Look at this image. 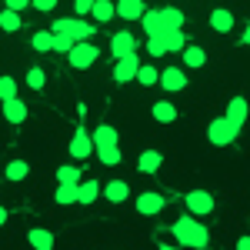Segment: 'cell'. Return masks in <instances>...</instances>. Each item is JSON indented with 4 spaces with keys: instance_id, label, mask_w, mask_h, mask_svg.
Listing matches in <instances>:
<instances>
[{
    "instance_id": "1",
    "label": "cell",
    "mask_w": 250,
    "mask_h": 250,
    "mask_svg": "<svg viewBox=\"0 0 250 250\" xmlns=\"http://www.w3.org/2000/svg\"><path fill=\"white\" fill-rule=\"evenodd\" d=\"M170 230H173V237H177V244H180V247L204 250L207 244H210V233H207V227H204L197 217H180Z\"/></svg>"
},
{
    "instance_id": "2",
    "label": "cell",
    "mask_w": 250,
    "mask_h": 250,
    "mask_svg": "<svg viewBox=\"0 0 250 250\" xmlns=\"http://www.w3.org/2000/svg\"><path fill=\"white\" fill-rule=\"evenodd\" d=\"M50 34H63V37L74 40V43H90V37L97 34V27L87 23V20H77V17H60V20H54Z\"/></svg>"
},
{
    "instance_id": "3",
    "label": "cell",
    "mask_w": 250,
    "mask_h": 250,
    "mask_svg": "<svg viewBox=\"0 0 250 250\" xmlns=\"http://www.w3.org/2000/svg\"><path fill=\"white\" fill-rule=\"evenodd\" d=\"M97 57H100V50H97L94 43H74V50L67 54V60H70L74 70H87V67H94Z\"/></svg>"
},
{
    "instance_id": "4",
    "label": "cell",
    "mask_w": 250,
    "mask_h": 250,
    "mask_svg": "<svg viewBox=\"0 0 250 250\" xmlns=\"http://www.w3.org/2000/svg\"><path fill=\"white\" fill-rule=\"evenodd\" d=\"M184 204H187L190 217H207V213L213 210V197H210L207 190H187Z\"/></svg>"
},
{
    "instance_id": "5",
    "label": "cell",
    "mask_w": 250,
    "mask_h": 250,
    "mask_svg": "<svg viewBox=\"0 0 250 250\" xmlns=\"http://www.w3.org/2000/svg\"><path fill=\"white\" fill-rule=\"evenodd\" d=\"M237 134H240V130H233L224 117L210 120V127H207V137H210V144H217V147H227V144H233V137H237Z\"/></svg>"
},
{
    "instance_id": "6",
    "label": "cell",
    "mask_w": 250,
    "mask_h": 250,
    "mask_svg": "<svg viewBox=\"0 0 250 250\" xmlns=\"http://www.w3.org/2000/svg\"><path fill=\"white\" fill-rule=\"evenodd\" d=\"M94 154V137L87 127H77L74 130V140H70V157L74 160H87V157Z\"/></svg>"
},
{
    "instance_id": "7",
    "label": "cell",
    "mask_w": 250,
    "mask_h": 250,
    "mask_svg": "<svg viewBox=\"0 0 250 250\" xmlns=\"http://www.w3.org/2000/svg\"><path fill=\"white\" fill-rule=\"evenodd\" d=\"M110 54H114L117 60L130 57V54H137V37L130 34V30H117L114 37H110Z\"/></svg>"
},
{
    "instance_id": "8",
    "label": "cell",
    "mask_w": 250,
    "mask_h": 250,
    "mask_svg": "<svg viewBox=\"0 0 250 250\" xmlns=\"http://www.w3.org/2000/svg\"><path fill=\"white\" fill-rule=\"evenodd\" d=\"M137 70H140V60H137V54H130V57L117 60L114 67V83H130V80H137Z\"/></svg>"
},
{
    "instance_id": "9",
    "label": "cell",
    "mask_w": 250,
    "mask_h": 250,
    "mask_svg": "<svg viewBox=\"0 0 250 250\" xmlns=\"http://www.w3.org/2000/svg\"><path fill=\"white\" fill-rule=\"evenodd\" d=\"M164 204H167V197H164V193H154V190H147V193L137 197V210L144 213V217L160 213V210H164Z\"/></svg>"
},
{
    "instance_id": "10",
    "label": "cell",
    "mask_w": 250,
    "mask_h": 250,
    "mask_svg": "<svg viewBox=\"0 0 250 250\" xmlns=\"http://www.w3.org/2000/svg\"><path fill=\"white\" fill-rule=\"evenodd\" d=\"M224 120L230 124L233 130H240V127H244V120H247V100H244V97H233L230 104H227V114H224Z\"/></svg>"
},
{
    "instance_id": "11",
    "label": "cell",
    "mask_w": 250,
    "mask_h": 250,
    "mask_svg": "<svg viewBox=\"0 0 250 250\" xmlns=\"http://www.w3.org/2000/svg\"><path fill=\"white\" fill-rule=\"evenodd\" d=\"M160 87L170 90V94H177V90L187 87V74H184L180 67H167V70H160Z\"/></svg>"
},
{
    "instance_id": "12",
    "label": "cell",
    "mask_w": 250,
    "mask_h": 250,
    "mask_svg": "<svg viewBox=\"0 0 250 250\" xmlns=\"http://www.w3.org/2000/svg\"><path fill=\"white\" fill-rule=\"evenodd\" d=\"M144 14H147L144 0H120L117 3V17H124V20H144Z\"/></svg>"
},
{
    "instance_id": "13",
    "label": "cell",
    "mask_w": 250,
    "mask_h": 250,
    "mask_svg": "<svg viewBox=\"0 0 250 250\" xmlns=\"http://www.w3.org/2000/svg\"><path fill=\"white\" fill-rule=\"evenodd\" d=\"M90 137H94V150H100V147H117V140H120L110 124H100V127H97Z\"/></svg>"
},
{
    "instance_id": "14",
    "label": "cell",
    "mask_w": 250,
    "mask_h": 250,
    "mask_svg": "<svg viewBox=\"0 0 250 250\" xmlns=\"http://www.w3.org/2000/svg\"><path fill=\"white\" fill-rule=\"evenodd\" d=\"M27 244H30L34 250H54V233L34 227V230H27Z\"/></svg>"
},
{
    "instance_id": "15",
    "label": "cell",
    "mask_w": 250,
    "mask_h": 250,
    "mask_svg": "<svg viewBox=\"0 0 250 250\" xmlns=\"http://www.w3.org/2000/svg\"><path fill=\"white\" fill-rule=\"evenodd\" d=\"M0 110H3V117H7L10 124H23V120H27V107H23V100H3Z\"/></svg>"
},
{
    "instance_id": "16",
    "label": "cell",
    "mask_w": 250,
    "mask_h": 250,
    "mask_svg": "<svg viewBox=\"0 0 250 250\" xmlns=\"http://www.w3.org/2000/svg\"><path fill=\"white\" fill-rule=\"evenodd\" d=\"M210 27L217 30V34H230L233 30V14L224 10V7H217V10L210 14Z\"/></svg>"
},
{
    "instance_id": "17",
    "label": "cell",
    "mask_w": 250,
    "mask_h": 250,
    "mask_svg": "<svg viewBox=\"0 0 250 250\" xmlns=\"http://www.w3.org/2000/svg\"><path fill=\"white\" fill-rule=\"evenodd\" d=\"M150 114H154L157 124H173L177 120V107H173L170 100H157L154 107H150Z\"/></svg>"
},
{
    "instance_id": "18",
    "label": "cell",
    "mask_w": 250,
    "mask_h": 250,
    "mask_svg": "<svg viewBox=\"0 0 250 250\" xmlns=\"http://www.w3.org/2000/svg\"><path fill=\"white\" fill-rule=\"evenodd\" d=\"M160 164H164V154H160V150H144L140 160H137L140 173H157V170H160Z\"/></svg>"
},
{
    "instance_id": "19",
    "label": "cell",
    "mask_w": 250,
    "mask_h": 250,
    "mask_svg": "<svg viewBox=\"0 0 250 250\" xmlns=\"http://www.w3.org/2000/svg\"><path fill=\"white\" fill-rule=\"evenodd\" d=\"M160 20H164V34H170V30H180V27H184V14H180L177 7H160Z\"/></svg>"
},
{
    "instance_id": "20",
    "label": "cell",
    "mask_w": 250,
    "mask_h": 250,
    "mask_svg": "<svg viewBox=\"0 0 250 250\" xmlns=\"http://www.w3.org/2000/svg\"><path fill=\"white\" fill-rule=\"evenodd\" d=\"M127 193H130L127 180H110V184L104 187V197H107L110 204H124V200H127Z\"/></svg>"
},
{
    "instance_id": "21",
    "label": "cell",
    "mask_w": 250,
    "mask_h": 250,
    "mask_svg": "<svg viewBox=\"0 0 250 250\" xmlns=\"http://www.w3.org/2000/svg\"><path fill=\"white\" fill-rule=\"evenodd\" d=\"M57 184H63V187H80L83 180H80V167L77 164H63L57 170Z\"/></svg>"
},
{
    "instance_id": "22",
    "label": "cell",
    "mask_w": 250,
    "mask_h": 250,
    "mask_svg": "<svg viewBox=\"0 0 250 250\" xmlns=\"http://www.w3.org/2000/svg\"><path fill=\"white\" fill-rule=\"evenodd\" d=\"M90 17H94L97 23H107L110 17H117V3H110V0H94V10H90Z\"/></svg>"
},
{
    "instance_id": "23",
    "label": "cell",
    "mask_w": 250,
    "mask_h": 250,
    "mask_svg": "<svg viewBox=\"0 0 250 250\" xmlns=\"http://www.w3.org/2000/svg\"><path fill=\"white\" fill-rule=\"evenodd\" d=\"M97 197H100V184H97V180H83L77 187V204H83V207L94 204Z\"/></svg>"
},
{
    "instance_id": "24",
    "label": "cell",
    "mask_w": 250,
    "mask_h": 250,
    "mask_svg": "<svg viewBox=\"0 0 250 250\" xmlns=\"http://www.w3.org/2000/svg\"><path fill=\"white\" fill-rule=\"evenodd\" d=\"M144 30H147V37H164V20H160V10H147V14H144Z\"/></svg>"
},
{
    "instance_id": "25",
    "label": "cell",
    "mask_w": 250,
    "mask_h": 250,
    "mask_svg": "<svg viewBox=\"0 0 250 250\" xmlns=\"http://www.w3.org/2000/svg\"><path fill=\"white\" fill-rule=\"evenodd\" d=\"M137 83H144V87L160 83V70H157L154 63H140V70H137Z\"/></svg>"
},
{
    "instance_id": "26",
    "label": "cell",
    "mask_w": 250,
    "mask_h": 250,
    "mask_svg": "<svg viewBox=\"0 0 250 250\" xmlns=\"http://www.w3.org/2000/svg\"><path fill=\"white\" fill-rule=\"evenodd\" d=\"M180 57H184V63H187V67H204V63H207V54H204L200 47H193V43H187V47H184V54H180Z\"/></svg>"
},
{
    "instance_id": "27",
    "label": "cell",
    "mask_w": 250,
    "mask_h": 250,
    "mask_svg": "<svg viewBox=\"0 0 250 250\" xmlns=\"http://www.w3.org/2000/svg\"><path fill=\"white\" fill-rule=\"evenodd\" d=\"M164 47H167V54H177V50H184V47H187V37H184V30H170V34H164Z\"/></svg>"
},
{
    "instance_id": "28",
    "label": "cell",
    "mask_w": 250,
    "mask_h": 250,
    "mask_svg": "<svg viewBox=\"0 0 250 250\" xmlns=\"http://www.w3.org/2000/svg\"><path fill=\"white\" fill-rule=\"evenodd\" d=\"M27 173H30V164H27V160H10L7 170H3V177H7V180H23Z\"/></svg>"
},
{
    "instance_id": "29",
    "label": "cell",
    "mask_w": 250,
    "mask_h": 250,
    "mask_svg": "<svg viewBox=\"0 0 250 250\" xmlns=\"http://www.w3.org/2000/svg\"><path fill=\"white\" fill-rule=\"evenodd\" d=\"M30 43H34V50L47 54V50H54V34H50V30H37V34L30 37Z\"/></svg>"
},
{
    "instance_id": "30",
    "label": "cell",
    "mask_w": 250,
    "mask_h": 250,
    "mask_svg": "<svg viewBox=\"0 0 250 250\" xmlns=\"http://www.w3.org/2000/svg\"><path fill=\"white\" fill-rule=\"evenodd\" d=\"M0 30H7V34H14V30H20V14H14V10H0Z\"/></svg>"
},
{
    "instance_id": "31",
    "label": "cell",
    "mask_w": 250,
    "mask_h": 250,
    "mask_svg": "<svg viewBox=\"0 0 250 250\" xmlns=\"http://www.w3.org/2000/svg\"><path fill=\"white\" fill-rule=\"evenodd\" d=\"M54 200H57L60 207H67V204H77V187H63V184H57V190H54Z\"/></svg>"
},
{
    "instance_id": "32",
    "label": "cell",
    "mask_w": 250,
    "mask_h": 250,
    "mask_svg": "<svg viewBox=\"0 0 250 250\" xmlns=\"http://www.w3.org/2000/svg\"><path fill=\"white\" fill-rule=\"evenodd\" d=\"M3 100H17V80L14 77H0V104Z\"/></svg>"
},
{
    "instance_id": "33",
    "label": "cell",
    "mask_w": 250,
    "mask_h": 250,
    "mask_svg": "<svg viewBox=\"0 0 250 250\" xmlns=\"http://www.w3.org/2000/svg\"><path fill=\"white\" fill-rule=\"evenodd\" d=\"M94 154L100 157V164H107V167L120 164V147H100V150H94Z\"/></svg>"
},
{
    "instance_id": "34",
    "label": "cell",
    "mask_w": 250,
    "mask_h": 250,
    "mask_svg": "<svg viewBox=\"0 0 250 250\" xmlns=\"http://www.w3.org/2000/svg\"><path fill=\"white\" fill-rule=\"evenodd\" d=\"M43 83H47V74H43L40 67H30V70H27V87H34V90H43Z\"/></svg>"
},
{
    "instance_id": "35",
    "label": "cell",
    "mask_w": 250,
    "mask_h": 250,
    "mask_svg": "<svg viewBox=\"0 0 250 250\" xmlns=\"http://www.w3.org/2000/svg\"><path fill=\"white\" fill-rule=\"evenodd\" d=\"M147 54H150V57H164V54H167L164 37H150V40H147Z\"/></svg>"
},
{
    "instance_id": "36",
    "label": "cell",
    "mask_w": 250,
    "mask_h": 250,
    "mask_svg": "<svg viewBox=\"0 0 250 250\" xmlns=\"http://www.w3.org/2000/svg\"><path fill=\"white\" fill-rule=\"evenodd\" d=\"M54 50H57V54H70V50H74V40L63 37V34H54Z\"/></svg>"
},
{
    "instance_id": "37",
    "label": "cell",
    "mask_w": 250,
    "mask_h": 250,
    "mask_svg": "<svg viewBox=\"0 0 250 250\" xmlns=\"http://www.w3.org/2000/svg\"><path fill=\"white\" fill-rule=\"evenodd\" d=\"M90 10H94V0H77V3H74V14H77V20H83Z\"/></svg>"
},
{
    "instance_id": "38",
    "label": "cell",
    "mask_w": 250,
    "mask_h": 250,
    "mask_svg": "<svg viewBox=\"0 0 250 250\" xmlns=\"http://www.w3.org/2000/svg\"><path fill=\"white\" fill-rule=\"evenodd\" d=\"M30 3H34V7H37L40 14H50V10H54V7H57V0H30Z\"/></svg>"
},
{
    "instance_id": "39",
    "label": "cell",
    "mask_w": 250,
    "mask_h": 250,
    "mask_svg": "<svg viewBox=\"0 0 250 250\" xmlns=\"http://www.w3.org/2000/svg\"><path fill=\"white\" fill-rule=\"evenodd\" d=\"M30 0H7V10H14V14H23V7H27Z\"/></svg>"
},
{
    "instance_id": "40",
    "label": "cell",
    "mask_w": 250,
    "mask_h": 250,
    "mask_svg": "<svg viewBox=\"0 0 250 250\" xmlns=\"http://www.w3.org/2000/svg\"><path fill=\"white\" fill-rule=\"evenodd\" d=\"M237 250H250V237H240L237 240Z\"/></svg>"
},
{
    "instance_id": "41",
    "label": "cell",
    "mask_w": 250,
    "mask_h": 250,
    "mask_svg": "<svg viewBox=\"0 0 250 250\" xmlns=\"http://www.w3.org/2000/svg\"><path fill=\"white\" fill-rule=\"evenodd\" d=\"M240 43H247V47H250V23H247V30H244V37H240Z\"/></svg>"
},
{
    "instance_id": "42",
    "label": "cell",
    "mask_w": 250,
    "mask_h": 250,
    "mask_svg": "<svg viewBox=\"0 0 250 250\" xmlns=\"http://www.w3.org/2000/svg\"><path fill=\"white\" fill-rule=\"evenodd\" d=\"M3 224H7V210L0 207V227H3Z\"/></svg>"
},
{
    "instance_id": "43",
    "label": "cell",
    "mask_w": 250,
    "mask_h": 250,
    "mask_svg": "<svg viewBox=\"0 0 250 250\" xmlns=\"http://www.w3.org/2000/svg\"><path fill=\"white\" fill-rule=\"evenodd\" d=\"M160 250H180V247H173V244H160Z\"/></svg>"
},
{
    "instance_id": "44",
    "label": "cell",
    "mask_w": 250,
    "mask_h": 250,
    "mask_svg": "<svg viewBox=\"0 0 250 250\" xmlns=\"http://www.w3.org/2000/svg\"><path fill=\"white\" fill-rule=\"evenodd\" d=\"M0 180H3V173H0Z\"/></svg>"
}]
</instances>
